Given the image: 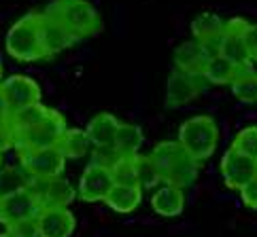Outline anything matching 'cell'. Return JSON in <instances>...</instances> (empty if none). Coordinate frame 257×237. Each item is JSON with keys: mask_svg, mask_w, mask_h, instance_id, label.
<instances>
[{"mask_svg": "<svg viewBox=\"0 0 257 237\" xmlns=\"http://www.w3.org/2000/svg\"><path fill=\"white\" fill-rule=\"evenodd\" d=\"M151 157L158 166L164 184H174L187 188L198 178V161L181 146L179 140L158 142L151 150Z\"/></svg>", "mask_w": 257, "mask_h": 237, "instance_id": "cell-1", "label": "cell"}, {"mask_svg": "<svg viewBox=\"0 0 257 237\" xmlns=\"http://www.w3.org/2000/svg\"><path fill=\"white\" fill-rule=\"evenodd\" d=\"M43 13L49 17H56L75 38L98 36L104 28L96 6L87 2V0H56Z\"/></svg>", "mask_w": 257, "mask_h": 237, "instance_id": "cell-2", "label": "cell"}, {"mask_svg": "<svg viewBox=\"0 0 257 237\" xmlns=\"http://www.w3.org/2000/svg\"><path fill=\"white\" fill-rule=\"evenodd\" d=\"M41 13H28L17 20L7 32V53L17 62H39L47 58L41 40Z\"/></svg>", "mask_w": 257, "mask_h": 237, "instance_id": "cell-3", "label": "cell"}, {"mask_svg": "<svg viewBox=\"0 0 257 237\" xmlns=\"http://www.w3.org/2000/svg\"><path fill=\"white\" fill-rule=\"evenodd\" d=\"M181 146L185 148L198 163L206 161L215 154L219 144V127L217 121L208 114H196L187 118L179 127V138Z\"/></svg>", "mask_w": 257, "mask_h": 237, "instance_id": "cell-4", "label": "cell"}, {"mask_svg": "<svg viewBox=\"0 0 257 237\" xmlns=\"http://www.w3.org/2000/svg\"><path fill=\"white\" fill-rule=\"evenodd\" d=\"M64 130H66V118H64L62 112L51 108L49 114L45 116L41 123H36L34 127H30V130H26V132L15 134L13 146L17 148V152L56 146L60 136L64 134Z\"/></svg>", "mask_w": 257, "mask_h": 237, "instance_id": "cell-5", "label": "cell"}, {"mask_svg": "<svg viewBox=\"0 0 257 237\" xmlns=\"http://www.w3.org/2000/svg\"><path fill=\"white\" fill-rule=\"evenodd\" d=\"M41 210H43V204L32 186L17 188L13 193H7L0 197V222L9 226L17 220L36 218Z\"/></svg>", "mask_w": 257, "mask_h": 237, "instance_id": "cell-6", "label": "cell"}, {"mask_svg": "<svg viewBox=\"0 0 257 237\" xmlns=\"http://www.w3.org/2000/svg\"><path fill=\"white\" fill-rule=\"evenodd\" d=\"M0 100L5 102L9 114L17 112L22 108L41 102V87L34 78L24 74H13L0 80Z\"/></svg>", "mask_w": 257, "mask_h": 237, "instance_id": "cell-7", "label": "cell"}, {"mask_svg": "<svg viewBox=\"0 0 257 237\" xmlns=\"http://www.w3.org/2000/svg\"><path fill=\"white\" fill-rule=\"evenodd\" d=\"M20 159H22V168L32 176V180L62 176L64 166H66V157L60 152L58 146L24 150L20 152Z\"/></svg>", "mask_w": 257, "mask_h": 237, "instance_id": "cell-8", "label": "cell"}, {"mask_svg": "<svg viewBox=\"0 0 257 237\" xmlns=\"http://www.w3.org/2000/svg\"><path fill=\"white\" fill-rule=\"evenodd\" d=\"M257 176V159L229 146L221 159V178L223 184L232 190H240L251 178Z\"/></svg>", "mask_w": 257, "mask_h": 237, "instance_id": "cell-9", "label": "cell"}, {"mask_svg": "<svg viewBox=\"0 0 257 237\" xmlns=\"http://www.w3.org/2000/svg\"><path fill=\"white\" fill-rule=\"evenodd\" d=\"M208 80L204 74H187L181 70H172L168 76V87H166V106L168 108H181L191 100H196L202 89L206 87Z\"/></svg>", "mask_w": 257, "mask_h": 237, "instance_id": "cell-10", "label": "cell"}, {"mask_svg": "<svg viewBox=\"0 0 257 237\" xmlns=\"http://www.w3.org/2000/svg\"><path fill=\"white\" fill-rule=\"evenodd\" d=\"M115 184L111 170L104 166H98V163L91 161L89 166L83 170L79 180V197L87 204H98L104 202L106 193L111 190V186Z\"/></svg>", "mask_w": 257, "mask_h": 237, "instance_id": "cell-11", "label": "cell"}, {"mask_svg": "<svg viewBox=\"0 0 257 237\" xmlns=\"http://www.w3.org/2000/svg\"><path fill=\"white\" fill-rule=\"evenodd\" d=\"M39 233L41 237H70L75 233V214L66 206H45L39 216Z\"/></svg>", "mask_w": 257, "mask_h": 237, "instance_id": "cell-12", "label": "cell"}, {"mask_svg": "<svg viewBox=\"0 0 257 237\" xmlns=\"http://www.w3.org/2000/svg\"><path fill=\"white\" fill-rule=\"evenodd\" d=\"M30 186L34 188V193L39 195L43 208L45 206H66L68 208V204H72V199L77 197L75 188L70 186V182L64 180L62 176L32 180Z\"/></svg>", "mask_w": 257, "mask_h": 237, "instance_id": "cell-13", "label": "cell"}, {"mask_svg": "<svg viewBox=\"0 0 257 237\" xmlns=\"http://www.w3.org/2000/svg\"><path fill=\"white\" fill-rule=\"evenodd\" d=\"M225 22L217 13H200L194 22H191V34L194 40L202 42L208 49L210 56H215L219 49V40L223 36Z\"/></svg>", "mask_w": 257, "mask_h": 237, "instance_id": "cell-14", "label": "cell"}, {"mask_svg": "<svg viewBox=\"0 0 257 237\" xmlns=\"http://www.w3.org/2000/svg\"><path fill=\"white\" fill-rule=\"evenodd\" d=\"M41 40H43V49L47 56H56L62 53L64 49H68L75 44V36H72L64 26L56 20V17H49L41 13Z\"/></svg>", "mask_w": 257, "mask_h": 237, "instance_id": "cell-15", "label": "cell"}, {"mask_svg": "<svg viewBox=\"0 0 257 237\" xmlns=\"http://www.w3.org/2000/svg\"><path fill=\"white\" fill-rule=\"evenodd\" d=\"M210 58L208 49L198 40H185L174 49V68L187 74H202Z\"/></svg>", "mask_w": 257, "mask_h": 237, "instance_id": "cell-16", "label": "cell"}, {"mask_svg": "<svg viewBox=\"0 0 257 237\" xmlns=\"http://www.w3.org/2000/svg\"><path fill=\"white\" fill-rule=\"evenodd\" d=\"M119 118L111 112H100L96 114L91 121L87 123V138L91 142V146H115V136H117V127H119Z\"/></svg>", "mask_w": 257, "mask_h": 237, "instance_id": "cell-17", "label": "cell"}, {"mask_svg": "<svg viewBox=\"0 0 257 237\" xmlns=\"http://www.w3.org/2000/svg\"><path fill=\"white\" fill-rule=\"evenodd\" d=\"M143 202V188L139 184H113L104 197V204L119 214H130Z\"/></svg>", "mask_w": 257, "mask_h": 237, "instance_id": "cell-18", "label": "cell"}, {"mask_svg": "<svg viewBox=\"0 0 257 237\" xmlns=\"http://www.w3.org/2000/svg\"><path fill=\"white\" fill-rule=\"evenodd\" d=\"M151 208L158 212L160 216H179L185 208V193H183L181 186L174 184H162L151 197Z\"/></svg>", "mask_w": 257, "mask_h": 237, "instance_id": "cell-19", "label": "cell"}, {"mask_svg": "<svg viewBox=\"0 0 257 237\" xmlns=\"http://www.w3.org/2000/svg\"><path fill=\"white\" fill-rule=\"evenodd\" d=\"M229 85H232V94L238 102L257 104V72L253 70V64L238 66L236 78Z\"/></svg>", "mask_w": 257, "mask_h": 237, "instance_id": "cell-20", "label": "cell"}, {"mask_svg": "<svg viewBox=\"0 0 257 237\" xmlns=\"http://www.w3.org/2000/svg\"><path fill=\"white\" fill-rule=\"evenodd\" d=\"M56 146L60 148V152L64 154L66 159H81L89 154L91 150V142L87 138L85 130H77V127H72V130H64V134L60 136V140Z\"/></svg>", "mask_w": 257, "mask_h": 237, "instance_id": "cell-21", "label": "cell"}, {"mask_svg": "<svg viewBox=\"0 0 257 237\" xmlns=\"http://www.w3.org/2000/svg\"><path fill=\"white\" fill-rule=\"evenodd\" d=\"M236 72H238L236 64H232L227 58L215 53V56L208 58L204 70H202V74H204V78L208 80L210 85H229L236 78Z\"/></svg>", "mask_w": 257, "mask_h": 237, "instance_id": "cell-22", "label": "cell"}, {"mask_svg": "<svg viewBox=\"0 0 257 237\" xmlns=\"http://www.w3.org/2000/svg\"><path fill=\"white\" fill-rule=\"evenodd\" d=\"M143 142H145V136L139 125L119 123L117 136H115V150L121 154V157H134V154L141 150Z\"/></svg>", "mask_w": 257, "mask_h": 237, "instance_id": "cell-23", "label": "cell"}, {"mask_svg": "<svg viewBox=\"0 0 257 237\" xmlns=\"http://www.w3.org/2000/svg\"><path fill=\"white\" fill-rule=\"evenodd\" d=\"M134 170H136V180H139V186L145 190V188H155L162 182L160 178V172H158V166L151 154H134Z\"/></svg>", "mask_w": 257, "mask_h": 237, "instance_id": "cell-24", "label": "cell"}, {"mask_svg": "<svg viewBox=\"0 0 257 237\" xmlns=\"http://www.w3.org/2000/svg\"><path fill=\"white\" fill-rule=\"evenodd\" d=\"M32 176L26 172L24 168H9L0 172V197L7 195V193H13L17 188H24V186H30Z\"/></svg>", "mask_w": 257, "mask_h": 237, "instance_id": "cell-25", "label": "cell"}, {"mask_svg": "<svg viewBox=\"0 0 257 237\" xmlns=\"http://www.w3.org/2000/svg\"><path fill=\"white\" fill-rule=\"evenodd\" d=\"M111 174H113L115 184H139V180H136V170H134V159L132 157H119L113 163Z\"/></svg>", "mask_w": 257, "mask_h": 237, "instance_id": "cell-26", "label": "cell"}, {"mask_svg": "<svg viewBox=\"0 0 257 237\" xmlns=\"http://www.w3.org/2000/svg\"><path fill=\"white\" fill-rule=\"evenodd\" d=\"M232 146L244 154H249V157L257 159V125H249V127H244V130L238 132Z\"/></svg>", "mask_w": 257, "mask_h": 237, "instance_id": "cell-27", "label": "cell"}, {"mask_svg": "<svg viewBox=\"0 0 257 237\" xmlns=\"http://www.w3.org/2000/svg\"><path fill=\"white\" fill-rule=\"evenodd\" d=\"M240 38H242L244 51H246V56H249V60L253 64H257V24H251V22L246 24Z\"/></svg>", "mask_w": 257, "mask_h": 237, "instance_id": "cell-28", "label": "cell"}, {"mask_svg": "<svg viewBox=\"0 0 257 237\" xmlns=\"http://www.w3.org/2000/svg\"><path fill=\"white\" fill-rule=\"evenodd\" d=\"M15 237H41L39 233V222L36 218H26V220H17L7 226Z\"/></svg>", "mask_w": 257, "mask_h": 237, "instance_id": "cell-29", "label": "cell"}, {"mask_svg": "<svg viewBox=\"0 0 257 237\" xmlns=\"http://www.w3.org/2000/svg\"><path fill=\"white\" fill-rule=\"evenodd\" d=\"M119 157H121V154L115 150V146H98V148H94V163H98V166H104L108 170L113 168V163Z\"/></svg>", "mask_w": 257, "mask_h": 237, "instance_id": "cell-30", "label": "cell"}, {"mask_svg": "<svg viewBox=\"0 0 257 237\" xmlns=\"http://www.w3.org/2000/svg\"><path fill=\"white\" fill-rule=\"evenodd\" d=\"M238 193H240V199H242V204L246 208L257 210V176L246 182V184L238 190Z\"/></svg>", "mask_w": 257, "mask_h": 237, "instance_id": "cell-31", "label": "cell"}, {"mask_svg": "<svg viewBox=\"0 0 257 237\" xmlns=\"http://www.w3.org/2000/svg\"><path fill=\"white\" fill-rule=\"evenodd\" d=\"M15 144V136H13V130L9 125V118L5 123H0V150H7L11 148Z\"/></svg>", "mask_w": 257, "mask_h": 237, "instance_id": "cell-32", "label": "cell"}, {"mask_svg": "<svg viewBox=\"0 0 257 237\" xmlns=\"http://www.w3.org/2000/svg\"><path fill=\"white\" fill-rule=\"evenodd\" d=\"M9 118V110H7V106H5V102L0 100V123H5Z\"/></svg>", "mask_w": 257, "mask_h": 237, "instance_id": "cell-33", "label": "cell"}, {"mask_svg": "<svg viewBox=\"0 0 257 237\" xmlns=\"http://www.w3.org/2000/svg\"><path fill=\"white\" fill-rule=\"evenodd\" d=\"M0 237H15V235H13L11 231H9V229H7V231H3V233H0Z\"/></svg>", "mask_w": 257, "mask_h": 237, "instance_id": "cell-34", "label": "cell"}, {"mask_svg": "<svg viewBox=\"0 0 257 237\" xmlns=\"http://www.w3.org/2000/svg\"><path fill=\"white\" fill-rule=\"evenodd\" d=\"M3 72H5V66H3V60H0V80H3Z\"/></svg>", "mask_w": 257, "mask_h": 237, "instance_id": "cell-35", "label": "cell"}, {"mask_svg": "<svg viewBox=\"0 0 257 237\" xmlns=\"http://www.w3.org/2000/svg\"><path fill=\"white\" fill-rule=\"evenodd\" d=\"M3 159H5V150H0V168H3Z\"/></svg>", "mask_w": 257, "mask_h": 237, "instance_id": "cell-36", "label": "cell"}]
</instances>
